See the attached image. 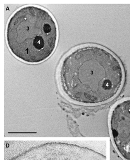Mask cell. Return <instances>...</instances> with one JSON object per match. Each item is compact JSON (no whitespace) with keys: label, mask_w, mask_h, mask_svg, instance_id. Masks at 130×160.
Instances as JSON below:
<instances>
[{"label":"cell","mask_w":130,"mask_h":160,"mask_svg":"<svg viewBox=\"0 0 130 160\" xmlns=\"http://www.w3.org/2000/svg\"><path fill=\"white\" fill-rule=\"evenodd\" d=\"M5 35L8 48L15 57L26 63L36 64L46 60L54 52L58 30L55 19L47 10L28 5L12 15Z\"/></svg>","instance_id":"cell-2"},{"label":"cell","mask_w":130,"mask_h":160,"mask_svg":"<svg viewBox=\"0 0 130 160\" xmlns=\"http://www.w3.org/2000/svg\"><path fill=\"white\" fill-rule=\"evenodd\" d=\"M119 61L107 50L82 46L66 55L59 68L58 79L65 96L85 105L104 103L118 93L124 80Z\"/></svg>","instance_id":"cell-1"},{"label":"cell","mask_w":130,"mask_h":160,"mask_svg":"<svg viewBox=\"0 0 130 160\" xmlns=\"http://www.w3.org/2000/svg\"><path fill=\"white\" fill-rule=\"evenodd\" d=\"M115 147L124 160H130V128L111 130Z\"/></svg>","instance_id":"cell-3"}]
</instances>
